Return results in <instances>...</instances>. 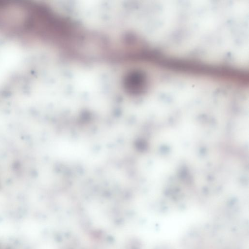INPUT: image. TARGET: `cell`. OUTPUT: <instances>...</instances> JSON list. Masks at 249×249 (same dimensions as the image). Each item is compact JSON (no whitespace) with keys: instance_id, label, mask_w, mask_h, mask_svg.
<instances>
[{"instance_id":"obj_1","label":"cell","mask_w":249,"mask_h":249,"mask_svg":"<svg viewBox=\"0 0 249 249\" xmlns=\"http://www.w3.org/2000/svg\"><path fill=\"white\" fill-rule=\"evenodd\" d=\"M127 70L122 77V86L127 93L142 95L149 91L152 86V75L144 66H135Z\"/></svg>"}]
</instances>
